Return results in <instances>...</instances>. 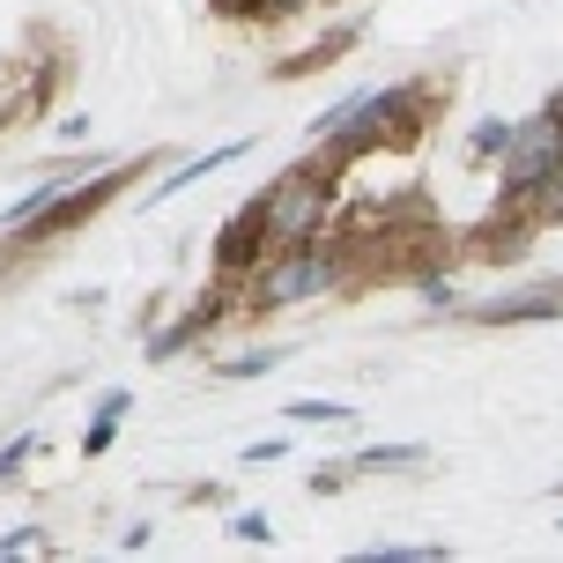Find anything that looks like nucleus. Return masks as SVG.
<instances>
[{
  "label": "nucleus",
  "mask_w": 563,
  "mask_h": 563,
  "mask_svg": "<svg viewBox=\"0 0 563 563\" xmlns=\"http://www.w3.org/2000/svg\"><path fill=\"white\" fill-rule=\"evenodd\" d=\"M319 178L311 170H297V178H282L275 194H267V208H260V223H267V238H282V245H297L311 223H319Z\"/></svg>",
  "instance_id": "2"
},
{
  "label": "nucleus",
  "mask_w": 563,
  "mask_h": 563,
  "mask_svg": "<svg viewBox=\"0 0 563 563\" xmlns=\"http://www.w3.org/2000/svg\"><path fill=\"white\" fill-rule=\"evenodd\" d=\"M394 104H400V89H364V97H349V104H334V112L319 119L311 134H319V141H341V134H356V126H371L378 112H394Z\"/></svg>",
  "instance_id": "4"
},
{
  "label": "nucleus",
  "mask_w": 563,
  "mask_h": 563,
  "mask_svg": "<svg viewBox=\"0 0 563 563\" xmlns=\"http://www.w3.org/2000/svg\"><path fill=\"white\" fill-rule=\"evenodd\" d=\"M505 148H511V156H505V186H511V194H527V186H541V178L556 170L563 126H556V119H534V126H519Z\"/></svg>",
  "instance_id": "1"
},
{
  "label": "nucleus",
  "mask_w": 563,
  "mask_h": 563,
  "mask_svg": "<svg viewBox=\"0 0 563 563\" xmlns=\"http://www.w3.org/2000/svg\"><path fill=\"white\" fill-rule=\"evenodd\" d=\"M253 371H275V349H253V356H238V364H223V378H253Z\"/></svg>",
  "instance_id": "8"
},
{
  "label": "nucleus",
  "mask_w": 563,
  "mask_h": 563,
  "mask_svg": "<svg viewBox=\"0 0 563 563\" xmlns=\"http://www.w3.org/2000/svg\"><path fill=\"white\" fill-rule=\"evenodd\" d=\"M400 460H416V445H378V452H364L356 467H400Z\"/></svg>",
  "instance_id": "9"
},
{
  "label": "nucleus",
  "mask_w": 563,
  "mask_h": 563,
  "mask_svg": "<svg viewBox=\"0 0 563 563\" xmlns=\"http://www.w3.org/2000/svg\"><path fill=\"white\" fill-rule=\"evenodd\" d=\"M541 208H549V216H563V170H549V178H541Z\"/></svg>",
  "instance_id": "10"
},
{
  "label": "nucleus",
  "mask_w": 563,
  "mask_h": 563,
  "mask_svg": "<svg viewBox=\"0 0 563 563\" xmlns=\"http://www.w3.org/2000/svg\"><path fill=\"white\" fill-rule=\"evenodd\" d=\"M289 416H297V422H341V416H349V408H334V400H297Z\"/></svg>",
  "instance_id": "7"
},
{
  "label": "nucleus",
  "mask_w": 563,
  "mask_h": 563,
  "mask_svg": "<svg viewBox=\"0 0 563 563\" xmlns=\"http://www.w3.org/2000/svg\"><path fill=\"white\" fill-rule=\"evenodd\" d=\"M327 282H334V260L297 253V260H282L275 275H267V305H297V297H319Z\"/></svg>",
  "instance_id": "3"
},
{
  "label": "nucleus",
  "mask_w": 563,
  "mask_h": 563,
  "mask_svg": "<svg viewBox=\"0 0 563 563\" xmlns=\"http://www.w3.org/2000/svg\"><path fill=\"white\" fill-rule=\"evenodd\" d=\"M119 416H126V394H104V408H97V430H89V452H104V445H112Z\"/></svg>",
  "instance_id": "6"
},
{
  "label": "nucleus",
  "mask_w": 563,
  "mask_h": 563,
  "mask_svg": "<svg viewBox=\"0 0 563 563\" xmlns=\"http://www.w3.org/2000/svg\"><path fill=\"white\" fill-rule=\"evenodd\" d=\"M378 563H422V556H445V549H371Z\"/></svg>",
  "instance_id": "11"
},
{
  "label": "nucleus",
  "mask_w": 563,
  "mask_h": 563,
  "mask_svg": "<svg viewBox=\"0 0 563 563\" xmlns=\"http://www.w3.org/2000/svg\"><path fill=\"white\" fill-rule=\"evenodd\" d=\"M230 156H238V148H208V156H194V164H186V170H170L164 186H156V200H170V194H178V186H194V178H208V170H223Z\"/></svg>",
  "instance_id": "5"
}]
</instances>
